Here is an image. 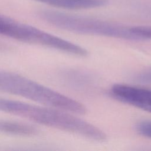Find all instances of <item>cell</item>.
I'll list each match as a JSON object with an SVG mask.
<instances>
[{
    "instance_id": "cell-1",
    "label": "cell",
    "mask_w": 151,
    "mask_h": 151,
    "mask_svg": "<svg viewBox=\"0 0 151 151\" xmlns=\"http://www.w3.org/2000/svg\"><path fill=\"white\" fill-rule=\"evenodd\" d=\"M0 110L94 141L105 138L104 132L97 127L60 109L0 98Z\"/></svg>"
},
{
    "instance_id": "cell-7",
    "label": "cell",
    "mask_w": 151,
    "mask_h": 151,
    "mask_svg": "<svg viewBox=\"0 0 151 151\" xmlns=\"http://www.w3.org/2000/svg\"><path fill=\"white\" fill-rule=\"evenodd\" d=\"M24 23L0 15V34L19 40L24 33Z\"/></svg>"
},
{
    "instance_id": "cell-11",
    "label": "cell",
    "mask_w": 151,
    "mask_h": 151,
    "mask_svg": "<svg viewBox=\"0 0 151 151\" xmlns=\"http://www.w3.org/2000/svg\"><path fill=\"white\" fill-rule=\"evenodd\" d=\"M0 47H1V45H0Z\"/></svg>"
},
{
    "instance_id": "cell-4",
    "label": "cell",
    "mask_w": 151,
    "mask_h": 151,
    "mask_svg": "<svg viewBox=\"0 0 151 151\" xmlns=\"http://www.w3.org/2000/svg\"><path fill=\"white\" fill-rule=\"evenodd\" d=\"M110 94L119 101L151 113V89L115 84L110 88Z\"/></svg>"
},
{
    "instance_id": "cell-5",
    "label": "cell",
    "mask_w": 151,
    "mask_h": 151,
    "mask_svg": "<svg viewBox=\"0 0 151 151\" xmlns=\"http://www.w3.org/2000/svg\"><path fill=\"white\" fill-rule=\"evenodd\" d=\"M58 8L78 10L102 7L108 4V0H32Z\"/></svg>"
},
{
    "instance_id": "cell-8",
    "label": "cell",
    "mask_w": 151,
    "mask_h": 151,
    "mask_svg": "<svg viewBox=\"0 0 151 151\" xmlns=\"http://www.w3.org/2000/svg\"><path fill=\"white\" fill-rule=\"evenodd\" d=\"M136 132L141 136L151 139V120H142L136 125Z\"/></svg>"
},
{
    "instance_id": "cell-9",
    "label": "cell",
    "mask_w": 151,
    "mask_h": 151,
    "mask_svg": "<svg viewBox=\"0 0 151 151\" xmlns=\"http://www.w3.org/2000/svg\"><path fill=\"white\" fill-rule=\"evenodd\" d=\"M132 29L142 41L151 40V26H134Z\"/></svg>"
},
{
    "instance_id": "cell-10",
    "label": "cell",
    "mask_w": 151,
    "mask_h": 151,
    "mask_svg": "<svg viewBox=\"0 0 151 151\" xmlns=\"http://www.w3.org/2000/svg\"><path fill=\"white\" fill-rule=\"evenodd\" d=\"M135 80L145 83H151V68L145 69L137 73L134 76Z\"/></svg>"
},
{
    "instance_id": "cell-3",
    "label": "cell",
    "mask_w": 151,
    "mask_h": 151,
    "mask_svg": "<svg viewBox=\"0 0 151 151\" xmlns=\"http://www.w3.org/2000/svg\"><path fill=\"white\" fill-rule=\"evenodd\" d=\"M37 15L42 20L57 28L74 33L142 41L132 31L131 27L51 9H39Z\"/></svg>"
},
{
    "instance_id": "cell-6",
    "label": "cell",
    "mask_w": 151,
    "mask_h": 151,
    "mask_svg": "<svg viewBox=\"0 0 151 151\" xmlns=\"http://www.w3.org/2000/svg\"><path fill=\"white\" fill-rule=\"evenodd\" d=\"M0 132L21 136L36 135L38 129L30 124L0 119Z\"/></svg>"
},
{
    "instance_id": "cell-2",
    "label": "cell",
    "mask_w": 151,
    "mask_h": 151,
    "mask_svg": "<svg viewBox=\"0 0 151 151\" xmlns=\"http://www.w3.org/2000/svg\"><path fill=\"white\" fill-rule=\"evenodd\" d=\"M0 91L20 96L45 106L72 113L84 114L81 103L18 74L0 71Z\"/></svg>"
}]
</instances>
